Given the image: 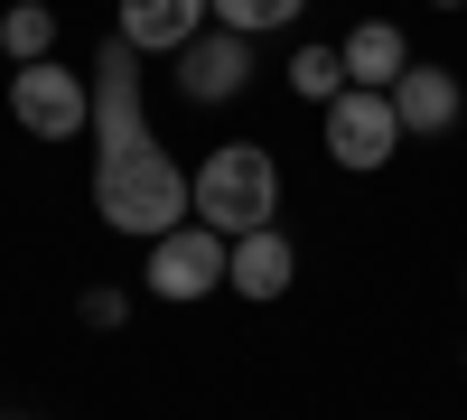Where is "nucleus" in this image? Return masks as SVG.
I'll use <instances>...</instances> for the list:
<instances>
[{
  "mask_svg": "<svg viewBox=\"0 0 467 420\" xmlns=\"http://www.w3.org/2000/svg\"><path fill=\"white\" fill-rule=\"evenodd\" d=\"M140 56L112 37V47L94 56V215L112 224V234L131 243H160L178 234L187 215V169L160 149V131H140Z\"/></svg>",
  "mask_w": 467,
  "mask_h": 420,
  "instance_id": "f257e3e1",
  "label": "nucleus"
},
{
  "mask_svg": "<svg viewBox=\"0 0 467 420\" xmlns=\"http://www.w3.org/2000/svg\"><path fill=\"white\" fill-rule=\"evenodd\" d=\"M187 206H197V224H215V234H262L271 215H281V159H271L262 140H215L206 169L187 178Z\"/></svg>",
  "mask_w": 467,
  "mask_h": 420,
  "instance_id": "f03ea898",
  "label": "nucleus"
},
{
  "mask_svg": "<svg viewBox=\"0 0 467 420\" xmlns=\"http://www.w3.org/2000/svg\"><path fill=\"white\" fill-rule=\"evenodd\" d=\"M10 112L28 140H75V131H94V85L75 66L37 56V66H10Z\"/></svg>",
  "mask_w": 467,
  "mask_h": 420,
  "instance_id": "7ed1b4c3",
  "label": "nucleus"
},
{
  "mask_svg": "<svg viewBox=\"0 0 467 420\" xmlns=\"http://www.w3.org/2000/svg\"><path fill=\"white\" fill-rule=\"evenodd\" d=\"M140 290H150V299H169V309H187V299H215V290H224V234L187 215L178 234H160V243H150Z\"/></svg>",
  "mask_w": 467,
  "mask_h": 420,
  "instance_id": "20e7f679",
  "label": "nucleus"
},
{
  "mask_svg": "<svg viewBox=\"0 0 467 420\" xmlns=\"http://www.w3.org/2000/svg\"><path fill=\"white\" fill-rule=\"evenodd\" d=\"M411 131H402V112H393V94H365V85H346L337 103H327V159L337 169H383V159H393V149H402Z\"/></svg>",
  "mask_w": 467,
  "mask_h": 420,
  "instance_id": "39448f33",
  "label": "nucleus"
},
{
  "mask_svg": "<svg viewBox=\"0 0 467 420\" xmlns=\"http://www.w3.org/2000/svg\"><path fill=\"white\" fill-rule=\"evenodd\" d=\"M244 85H253V37L206 19V28L178 47V94H187V103H234Z\"/></svg>",
  "mask_w": 467,
  "mask_h": 420,
  "instance_id": "423d86ee",
  "label": "nucleus"
},
{
  "mask_svg": "<svg viewBox=\"0 0 467 420\" xmlns=\"http://www.w3.org/2000/svg\"><path fill=\"white\" fill-rule=\"evenodd\" d=\"M290 281H299V252H290L281 224H262V234H234V243H224V290H234V299L271 309Z\"/></svg>",
  "mask_w": 467,
  "mask_h": 420,
  "instance_id": "0eeeda50",
  "label": "nucleus"
},
{
  "mask_svg": "<svg viewBox=\"0 0 467 420\" xmlns=\"http://www.w3.org/2000/svg\"><path fill=\"white\" fill-rule=\"evenodd\" d=\"M393 112H402V131H411V140H440V131H458L467 94H458V75H449V66H402Z\"/></svg>",
  "mask_w": 467,
  "mask_h": 420,
  "instance_id": "6e6552de",
  "label": "nucleus"
},
{
  "mask_svg": "<svg viewBox=\"0 0 467 420\" xmlns=\"http://www.w3.org/2000/svg\"><path fill=\"white\" fill-rule=\"evenodd\" d=\"M337 56H346V85H365V94H393V85H402V66H411V37H402L393 19H356Z\"/></svg>",
  "mask_w": 467,
  "mask_h": 420,
  "instance_id": "1a4fd4ad",
  "label": "nucleus"
},
{
  "mask_svg": "<svg viewBox=\"0 0 467 420\" xmlns=\"http://www.w3.org/2000/svg\"><path fill=\"white\" fill-rule=\"evenodd\" d=\"M206 28V0H122V37L140 56H178Z\"/></svg>",
  "mask_w": 467,
  "mask_h": 420,
  "instance_id": "9d476101",
  "label": "nucleus"
},
{
  "mask_svg": "<svg viewBox=\"0 0 467 420\" xmlns=\"http://www.w3.org/2000/svg\"><path fill=\"white\" fill-rule=\"evenodd\" d=\"M0 56H10V66L57 56V10H47V0H10V10H0Z\"/></svg>",
  "mask_w": 467,
  "mask_h": 420,
  "instance_id": "9b49d317",
  "label": "nucleus"
},
{
  "mask_svg": "<svg viewBox=\"0 0 467 420\" xmlns=\"http://www.w3.org/2000/svg\"><path fill=\"white\" fill-rule=\"evenodd\" d=\"M290 94L327 112V103L346 94V56H337V47H299V56H290Z\"/></svg>",
  "mask_w": 467,
  "mask_h": 420,
  "instance_id": "f8f14e48",
  "label": "nucleus"
},
{
  "mask_svg": "<svg viewBox=\"0 0 467 420\" xmlns=\"http://www.w3.org/2000/svg\"><path fill=\"white\" fill-rule=\"evenodd\" d=\"M308 10V0H206V19L215 28H244V37H271V28H290Z\"/></svg>",
  "mask_w": 467,
  "mask_h": 420,
  "instance_id": "ddd939ff",
  "label": "nucleus"
},
{
  "mask_svg": "<svg viewBox=\"0 0 467 420\" xmlns=\"http://www.w3.org/2000/svg\"><path fill=\"white\" fill-rule=\"evenodd\" d=\"M75 318H85L94 336H112V327H122V318H131V290H112V281H94L85 299H75Z\"/></svg>",
  "mask_w": 467,
  "mask_h": 420,
  "instance_id": "4468645a",
  "label": "nucleus"
},
{
  "mask_svg": "<svg viewBox=\"0 0 467 420\" xmlns=\"http://www.w3.org/2000/svg\"><path fill=\"white\" fill-rule=\"evenodd\" d=\"M431 10H467V0H431Z\"/></svg>",
  "mask_w": 467,
  "mask_h": 420,
  "instance_id": "2eb2a0df",
  "label": "nucleus"
}]
</instances>
